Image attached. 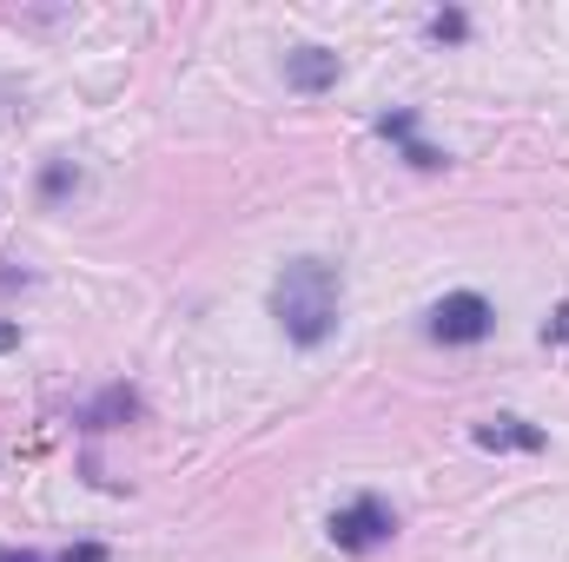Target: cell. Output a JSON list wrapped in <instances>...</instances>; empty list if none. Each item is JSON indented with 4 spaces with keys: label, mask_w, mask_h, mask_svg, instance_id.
Here are the masks:
<instances>
[{
    "label": "cell",
    "mask_w": 569,
    "mask_h": 562,
    "mask_svg": "<svg viewBox=\"0 0 569 562\" xmlns=\"http://www.w3.org/2000/svg\"><path fill=\"white\" fill-rule=\"evenodd\" d=\"M338 298H345V279H338V265H325V259H291L272 284V318L284 324V338L291 344H325L331 338V324H338Z\"/></svg>",
    "instance_id": "obj_1"
},
{
    "label": "cell",
    "mask_w": 569,
    "mask_h": 562,
    "mask_svg": "<svg viewBox=\"0 0 569 562\" xmlns=\"http://www.w3.org/2000/svg\"><path fill=\"white\" fill-rule=\"evenodd\" d=\"M391 530H398V516H391V503H385V496H351L345 510H331V543H338V550H351V556H365V550L391 543Z\"/></svg>",
    "instance_id": "obj_2"
},
{
    "label": "cell",
    "mask_w": 569,
    "mask_h": 562,
    "mask_svg": "<svg viewBox=\"0 0 569 562\" xmlns=\"http://www.w3.org/2000/svg\"><path fill=\"white\" fill-rule=\"evenodd\" d=\"M490 324H497V311H490V298H477V291H450V298H437V311H430V338H437V344H477V338H490Z\"/></svg>",
    "instance_id": "obj_3"
},
{
    "label": "cell",
    "mask_w": 569,
    "mask_h": 562,
    "mask_svg": "<svg viewBox=\"0 0 569 562\" xmlns=\"http://www.w3.org/2000/svg\"><path fill=\"white\" fill-rule=\"evenodd\" d=\"M284 80H291L298 93H325V87H338V53H325V47H298V53L284 60Z\"/></svg>",
    "instance_id": "obj_4"
},
{
    "label": "cell",
    "mask_w": 569,
    "mask_h": 562,
    "mask_svg": "<svg viewBox=\"0 0 569 562\" xmlns=\"http://www.w3.org/2000/svg\"><path fill=\"white\" fill-rule=\"evenodd\" d=\"M477 443L483 450H543V430L523 418H490V423H477Z\"/></svg>",
    "instance_id": "obj_5"
},
{
    "label": "cell",
    "mask_w": 569,
    "mask_h": 562,
    "mask_svg": "<svg viewBox=\"0 0 569 562\" xmlns=\"http://www.w3.org/2000/svg\"><path fill=\"white\" fill-rule=\"evenodd\" d=\"M378 133H385V140H398L405 152H411V165H425V172H430V165H443V152L418 140V120H411V113H385V120H378Z\"/></svg>",
    "instance_id": "obj_6"
},
{
    "label": "cell",
    "mask_w": 569,
    "mask_h": 562,
    "mask_svg": "<svg viewBox=\"0 0 569 562\" xmlns=\"http://www.w3.org/2000/svg\"><path fill=\"white\" fill-rule=\"evenodd\" d=\"M133 411H140V398H133L127 384H113V391H107V398H100V404L87 411V430H113V423L133 418Z\"/></svg>",
    "instance_id": "obj_7"
},
{
    "label": "cell",
    "mask_w": 569,
    "mask_h": 562,
    "mask_svg": "<svg viewBox=\"0 0 569 562\" xmlns=\"http://www.w3.org/2000/svg\"><path fill=\"white\" fill-rule=\"evenodd\" d=\"M463 33H470L463 13H437V20H430V40H463Z\"/></svg>",
    "instance_id": "obj_8"
},
{
    "label": "cell",
    "mask_w": 569,
    "mask_h": 562,
    "mask_svg": "<svg viewBox=\"0 0 569 562\" xmlns=\"http://www.w3.org/2000/svg\"><path fill=\"white\" fill-rule=\"evenodd\" d=\"M543 338H550V344H569V304H557V318L543 324Z\"/></svg>",
    "instance_id": "obj_9"
},
{
    "label": "cell",
    "mask_w": 569,
    "mask_h": 562,
    "mask_svg": "<svg viewBox=\"0 0 569 562\" xmlns=\"http://www.w3.org/2000/svg\"><path fill=\"white\" fill-rule=\"evenodd\" d=\"M60 562H107V550H100V543H80V550H67Z\"/></svg>",
    "instance_id": "obj_10"
},
{
    "label": "cell",
    "mask_w": 569,
    "mask_h": 562,
    "mask_svg": "<svg viewBox=\"0 0 569 562\" xmlns=\"http://www.w3.org/2000/svg\"><path fill=\"white\" fill-rule=\"evenodd\" d=\"M13 344H20V331H13V324H0V351H13Z\"/></svg>",
    "instance_id": "obj_11"
},
{
    "label": "cell",
    "mask_w": 569,
    "mask_h": 562,
    "mask_svg": "<svg viewBox=\"0 0 569 562\" xmlns=\"http://www.w3.org/2000/svg\"><path fill=\"white\" fill-rule=\"evenodd\" d=\"M0 562H40V556H27V550H0Z\"/></svg>",
    "instance_id": "obj_12"
}]
</instances>
